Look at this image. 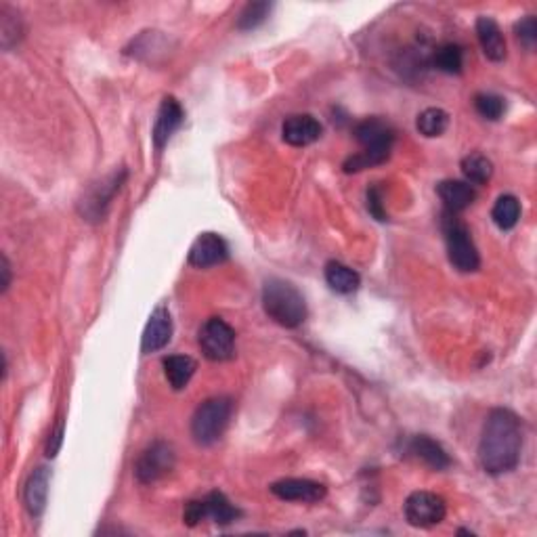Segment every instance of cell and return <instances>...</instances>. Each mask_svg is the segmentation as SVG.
<instances>
[{
  "instance_id": "6da1fadb",
  "label": "cell",
  "mask_w": 537,
  "mask_h": 537,
  "mask_svg": "<svg viewBox=\"0 0 537 537\" xmlns=\"http://www.w3.org/2000/svg\"><path fill=\"white\" fill-rule=\"evenodd\" d=\"M523 426L515 412L493 410L485 420L479 443V462L487 474L510 473L521 462Z\"/></svg>"
},
{
  "instance_id": "7a4b0ae2",
  "label": "cell",
  "mask_w": 537,
  "mask_h": 537,
  "mask_svg": "<svg viewBox=\"0 0 537 537\" xmlns=\"http://www.w3.org/2000/svg\"><path fill=\"white\" fill-rule=\"evenodd\" d=\"M355 139L362 145L363 151L351 156L349 160L343 164L345 173H362L365 168L380 166L388 160L390 149L395 143V131L388 122L380 118H368L362 120L355 126Z\"/></svg>"
},
{
  "instance_id": "3957f363",
  "label": "cell",
  "mask_w": 537,
  "mask_h": 537,
  "mask_svg": "<svg viewBox=\"0 0 537 537\" xmlns=\"http://www.w3.org/2000/svg\"><path fill=\"white\" fill-rule=\"evenodd\" d=\"M265 313L282 328H298L307 320V303L294 284L271 277L262 286Z\"/></svg>"
},
{
  "instance_id": "277c9868",
  "label": "cell",
  "mask_w": 537,
  "mask_h": 537,
  "mask_svg": "<svg viewBox=\"0 0 537 537\" xmlns=\"http://www.w3.org/2000/svg\"><path fill=\"white\" fill-rule=\"evenodd\" d=\"M234 401L229 396H210L198 405L192 418V435L198 445H212L227 430Z\"/></svg>"
},
{
  "instance_id": "5b68a950",
  "label": "cell",
  "mask_w": 537,
  "mask_h": 537,
  "mask_svg": "<svg viewBox=\"0 0 537 537\" xmlns=\"http://www.w3.org/2000/svg\"><path fill=\"white\" fill-rule=\"evenodd\" d=\"M443 234H445V243H448L449 262L454 265V268H457L460 273L477 271L481 267V256L466 225H464L456 215H451V212H445Z\"/></svg>"
},
{
  "instance_id": "8992f818",
  "label": "cell",
  "mask_w": 537,
  "mask_h": 537,
  "mask_svg": "<svg viewBox=\"0 0 537 537\" xmlns=\"http://www.w3.org/2000/svg\"><path fill=\"white\" fill-rule=\"evenodd\" d=\"M200 346L210 362H229L235 355V332L221 317H210L200 328Z\"/></svg>"
},
{
  "instance_id": "52a82bcc",
  "label": "cell",
  "mask_w": 537,
  "mask_h": 537,
  "mask_svg": "<svg viewBox=\"0 0 537 537\" xmlns=\"http://www.w3.org/2000/svg\"><path fill=\"white\" fill-rule=\"evenodd\" d=\"M175 464L176 454L173 445L166 441H154L141 456H139L137 466H134V474H137L139 483L154 485L166 477V474L173 473Z\"/></svg>"
},
{
  "instance_id": "ba28073f",
  "label": "cell",
  "mask_w": 537,
  "mask_h": 537,
  "mask_svg": "<svg viewBox=\"0 0 537 537\" xmlns=\"http://www.w3.org/2000/svg\"><path fill=\"white\" fill-rule=\"evenodd\" d=\"M403 510H405L407 523L418 529L435 527V524L443 523L445 515H448L445 499L430 491H413L412 496L405 499V508Z\"/></svg>"
},
{
  "instance_id": "9c48e42d",
  "label": "cell",
  "mask_w": 537,
  "mask_h": 537,
  "mask_svg": "<svg viewBox=\"0 0 537 537\" xmlns=\"http://www.w3.org/2000/svg\"><path fill=\"white\" fill-rule=\"evenodd\" d=\"M271 493L279 499H286V502L315 504L326 498L328 490L326 485L311 479H282L271 485Z\"/></svg>"
},
{
  "instance_id": "30bf717a",
  "label": "cell",
  "mask_w": 537,
  "mask_h": 537,
  "mask_svg": "<svg viewBox=\"0 0 537 537\" xmlns=\"http://www.w3.org/2000/svg\"><path fill=\"white\" fill-rule=\"evenodd\" d=\"M229 259V246L221 235L201 234L189 250V265L198 268L217 267Z\"/></svg>"
},
{
  "instance_id": "8fae6325",
  "label": "cell",
  "mask_w": 537,
  "mask_h": 537,
  "mask_svg": "<svg viewBox=\"0 0 537 537\" xmlns=\"http://www.w3.org/2000/svg\"><path fill=\"white\" fill-rule=\"evenodd\" d=\"M323 128L320 120L311 114H296L286 118L282 126V139L292 148H307V145L320 141Z\"/></svg>"
},
{
  "instance_id": "7c38bea8",
  "label": "cell",
  "mask_w": 537,
  "mask_h": 537,
  "mask_svg": "<svg viewBox=\"0 0 537 537\" xmlns=\"http://www.w3.org/2000/svg\"><path fill=\"white\" fill-rule=\"evenodd\" d=\"M124 176H126L124 170H122L120 175L114 173V175H109L107 179H103L99 185H95L93 189H90L89 195L82 201V206H84L82 215H87L90 221H99V218L106 217L109 201H112L115 192L120 189Z\"/></svg>"
},
{
  "instance_id": "4fadbf2b",
  "label": "cell",
  "mask_w": 537,
  "mask_h": 537,
  "mask_svg": "<svg viewBox=\"0 0 537 537\" xmlns=\"http://www.w3.org/2000/svg\"><path fill=\"white\" fill-rule=\"evenodd\" d=\"M170 338H173V317H170V311L164 307V304H160V307L151 313L148 326H145L141 351L143 353L162 351L164 346L170 343Z\"/></svg>"
},
{
  "instance_id": "5bb4252c",
  "label": "cell",
  "mask_w": 537,
  "mask_h": 537,
  "mask_svg": "<svg viewBox=\"0 0 537 537\" xmlns=\"http://www.w3.org/2000/svg\"><path fill=\"white\" fill-rule=\"evenodd\" d=\"M185 114H183L181 103L175 97H164L162 106L158 109V118L154 124V145L156 149H162L170 141V137L179 131Z\"/></svg>"
},
{
  "instance_id": "9a60e30c",
  "label": "cell",
  "mask_w": 537,
  "mask_h": 537,
  "mask_svg": "<svg viewBox=\"0 0 537 537\" xmlns=\"http://www.w3.org/2000/svg\"><path fill=\"white\" fill-rule=\"evenodd\" d=\"M437 193L443 201L445 212H451V215H457V212L466 210L468 206L477 200V192H474V187L470 185V183L456 181V179L439 183Z\"/></svg>"
},
{
  "instance_id": "2e32d148",
  "label": "cell",
  "mask_w": 537,
  "mask_h": 537,
  "mask_svg": "<svg viewBox=\"0 0 537 537\" xmlns=\"http://www.w3.org/2000/svg\"><path fill=\"white\" fill-rule=\"evenodd\" d=\"M48 483H51V470L47 466H38L30 474L26 491H23V502L30 516L38 518L47 508V498H48Z\"/></svg>"
},
{
  "instance_id": "e0dca14e",
  "label": "cell",
  "mask_w": 537,
  "mask_h": 537,
  "mask_svg": "<svg viewBox=\"0 0 537 537\" xmlns=\"http://www.w3.org/2000/svg\"><path fill=\"white\" fill-rule=\"evenodd\" d=\"M477 38L483 48L485 57L490 61L506 59V38L499 30L498 21L491 17H479L477 20Z\"/></svg>"
},
{
  "instance_id": "ac0fdd59",
  "label": "cell",
  "mask_w": 537,
  "mask_h": 537,
  "mask_svg": "<svg viewBox=\"0 0 537 537\" xmlns=\"http://www.w3.org/2000/svg\"><path fill=\"white\" fill-rule=\"evenodd\" d=\"M200 506L201 518H204V521L210 518V521L217 524H231L240 516V510H237L235 506L229 502L227 496L221 491H210L204 499H200Z\"/></svg>"
},
{
  "instance_id": "d6986e66",
  "label": "cell",
  "mask_w": 537,
  "mask_h": 537,
  "mask_svg": "<svg viewBox=\"0 0 537 537\" xmlns=\"http://www.w3.org/2000/svg\"><path fill=\"white\" fill-rule=\"evenodd\" d=\"M410 454H413L418 460H422L426 466H430L435 470H445L451 464L448 451L443 449V445L437 443L435 439H430L426 435H418L412 439Z\"/></svg>"
},
{
  "instance_id": "ffe728a7",
  "label": "cell",
  "mask_w": 537,
  "mask_h": 537,
  "mask_svg": "<svg viewBox=\"0 0 537 537\" xmlns=\"http://www.w3.org/2000/svg\"><path fill=\"white\" fill-rule=\"evenodd\" d=\"M164 376H166V380L173 390H183L187 388L189 380H192L195 370H198V363H195V359H192L189 355H170L164 359Z\"/></svg>"
},
{
  "instance_id": "44dd1931",
  "label": "cell",
  "mask_w": 537,
  "mask_h": 537,
  "mask_svg": "<svg viewBox=\"0 0 537 537\" xmlns=\"http://www.w3.org/2000/svg\"><path fill=\"white\" fill-rule=\"evenodd\" d=\"M326 282L338 294H353L362 286V277L351 267L338 260H329L326 265Z\"/></svg>"
},
{
  "instance_id": "7402d4cb",
  "label": "cell",
  "mask_w": 537,
  "mask_h": 537,
  "mask_svg": "<svg viewBox=\"0 0 537 537\" xmlns=\"http://www.w3.org/2000/svg\"><path fill=\"white\" fill-rule=\"evenodd\" d=\"M491 218H493V223L498 225V229H502V231L515 229L518 218H521V201H518L515 195H510V193L499 195L496 204H493Z\"/></svg>"
},
{
  "instance_id": "603a6c76",
  "label": "cell",
  "mask_w": 537,
  "mask_h": 537,
  "mask_svg": "<svg viewBox=\"0 0 537 537\" xmlns=\"http://www.w3.org/2000/svg\"><path fill=\"white\" fill-rule=\"evenodd\" d=\"M460 168L464 179H466V183H470V185H485L493 175V164L490 158L483 154H468L462 160Z\"/></svg>"
},
{
  "instance_id": "cb8c5ba5",
  "label": "cell",
  "mask_w": 537,
  "mask_h": 537,
  "mask_svg": "<svg viewBox=\"0 0 537 537\" xmlns=\"http://www.w3.org/2000/svg\"><path fill=\"white\" fill-rule=\"evenodd\" d=\"M448 126H449V115L441 107L424 109V112L418 115V122H416L418 132L429 139L441 137V134L448 131Z\"/></svg>"
},
{
  "instance_id": "d4e9b609",
  "label": "cell",
  "mask_w": 537,
  "mask_h": 537,
  "mask_svg": "<svg viewBox=\"0 0 537 537\" xmlns=\"http://www.w3.org/2000/svg\"><path fill=\"white\" fill-rule=\"evenodd\" d=\"M435 67L445 74H460L464 67V48L456 42L439 47L435 53Z\"/></svg>"
},
{
  "instance_id": "484cf974",
  "label": "cell",
  "mask_w": 537,
  "mask_h": 537,
  "mask_svg": "<svg viewBox=\"0 0 537 537\" xmlns=\"http://www.w3.org/2000/svg\"><path fill=\"white\" fill-rule=\"evenodd\" d=\"M0 17H3V21H0V38H3V47L11 48L21 38V32H23L21 20L13 9L7 7V4H3V9H0Z\"/></svg>"
},
{
  "instance_id": "4316f807",
  "label": "cell",
  "mask_w": 537,
  "mask_h": 537,
  "mask_svg": "<svg viewBox=\"0 0 537 537\" xmlns=\"http://www.w3.org/2000/svg\"><path fill=\"white\" fill-rule=\"evenodd\" d=\"M271 13V4L268 3H250L237 17V28L240 30H254Z\"/></svg>"
},
{
  "instance_id": "83f0119b",
  "label": "cell",
  "mask_w": 537,
  "mask_h": 537,
  "mask_svg": "<svg viewBox=\"0 0 537 537\" xmlns=\"http://www.w3.org/2000/svg\"><path fill=\"white\" fill-rule=\"evenodd\" d=\"M474 107L485 120H499L506 112V101L499 95L479 93L474 97Z\"/></svg>"
},
{
  "instance_id": "f1b7e54d",
  "label": "cell",
  "mask_w": 537,
  "mask_h": 537,
  "mask_svg": "<svg viewBox=\"0 0 537 537\" xmlns=\"http://www.w3.org/2000/svg\"><path fill=\"white\" fill-rule=\"evenodd\" d=\"M516 38L521 45L527 48V51H533L537 45V20L533 15H527L524 20H521L515 26Z\"/></svg>"
},
{
  "instance_id": "f546056e",
  "label": "cell",
  "mask_w": 537,
  "mask_h": 537,
  "mask_svg": "<svg viewBox=\"0 0 537 537\" xmlns=\"http://www.w3.org/2000/svg\"><path fill=\"white\" fill-rule=\"evenodd\" d=\"M368 210L371 217L378 218V221H387V210H384V201H382V189L378 185L368 189Z\"/></svg>"
},
{
  "instance_id": "4dcf8cb0",
  "label": "cell",
  "mask_w": 537,
  "mask_h": 537,
  "mask_svg": "<svg viewBox=\"0 0 537 537\" xmlns=\"http://www.w3.org/2000/svg\"><path fill=\"white\" fill-rule=\"evenodd\" d=\"M61 443H64V420H59L57 426H55V430L51 432V437H48L47 456L48 457L57 456V451L61 449Z\"/></svg>"
},
{
  "instance_id": "1f68e13d",
  "label": "cell",
  "mask_w": 537,
  "mask_h": 537,
  "mask_svg": "<svg viewBox=\"0 0 537 537\" xmlns=\"http://www.w3.org/2000/svg\"><path fill=\"white\" fill-rule=\"evenodd\" d=\"M0 271H3V282H0V286H3V294L4 292L9 290V286H11V265H9V260H7V256H3V268H0Z\"/></svg>"
}]
</instances>
